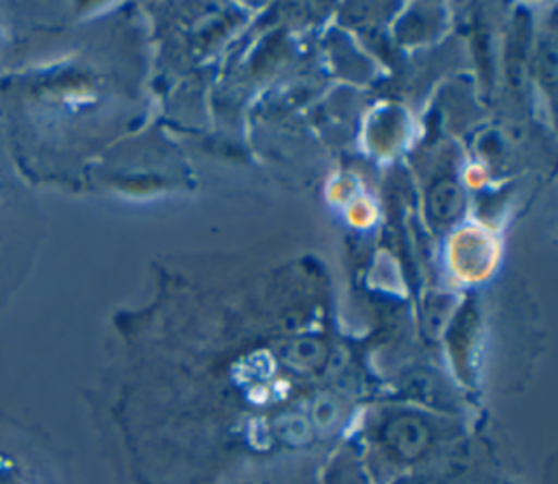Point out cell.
<instances>
[{
  "instance_id": "obj_1",
  "label": "cell",
  "mask_w": 558,
  "mask_h": 484,
  "mask_svg": "<svg viewBox=\"0 0 558 484\" xmlns=\"http://www.w3.org/2000/svg\"><path fill=\"white\" fill-rule=\"evenodd\" d=\"M390 440L403 456H414L425 445V429L412 423H395L390 427Z\"/></svg>"
}]
</instances>
